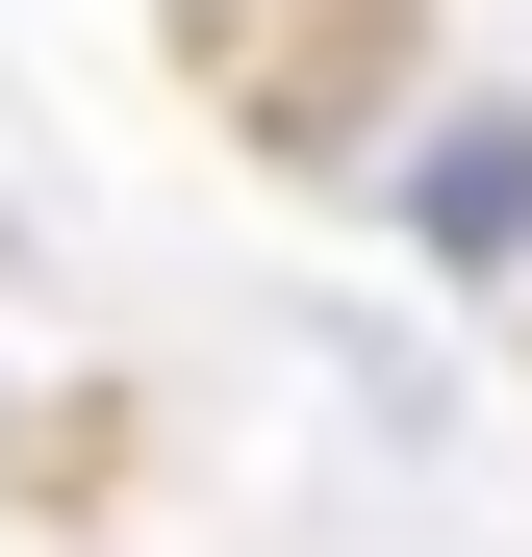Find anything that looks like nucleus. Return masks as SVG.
Returning <instances> with one entry per match:
<instances>
[{
    "label": "nucleus",
    "mask_w": 532,
    "mask_h": 557,
    "mask_svg": "<svg viewBox=\"0 0 532 557\" xmlns=\"http://www.w3.org/2000/svg\"><path fill=\"white\" fill-rule=\"evenodd\" d=\"M406 203H431V253H532V127H457Z\"/></svg>",
    "instance_id": "nucleus-1"
}]
</instances>
